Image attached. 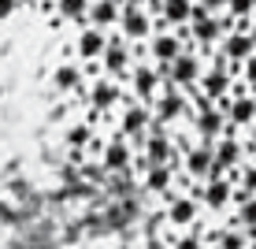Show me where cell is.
<instances>
[{
	"label": "cell",
	"instance_id": "cell-1",
	"mask_svg": "<svg viewBox=\"0 0 256 249\" xmlns=\"http://www.w3.org/2000/svg\"><path fill=\"white\" fill-rule=\"evenodd\" d=\"M74 97H82L86 104H90V123H96V115L100 112H112L116 104L122 101V90H119V82L116 78H108V75H93V78H86L82 86L74 90Z\"/></svg>",
	"mask_w": 256,
	"mask_h": 249
},
{
	"label": "cell",
	"instance_id": "cell-2",
	"mask_svg": "<svg viewBox=\"0 0 256 249\" xmlns=\"http://www.w3.org/2000/svg\"><path fill=\"white\" fill-rule=\"evenodd\" d=\"M152 119L156 123H164V127H171V123H178L186 112H193V104H190V97H186V90H178L174 82H164L160 86V93L152 97Z\"/></svg>",
	"mask_w": 256,
	"mask_h": 249
},
{
	"label": "cell",
	"instance_id": "cell-3",
	"mask_svg": "<svg viewBox=\"0 0 256 249\" xmlns=\"http://www.w3.org/2000/svg\"><path fill=\"white\" fill-rule=\"evenodd\" d=\"M116 34H122L130 45H134V41H148V38H152V12H148L141 0H122Z\"/></svg>",
	"mask_w": 256,
	"mask_h": 249
},
{
	"label": "cell",
	"instance_id": "cell-4",
	"mask_svg": "<svg viewBox=\"0 0 256 249\" xmlns=\"http://www.w3.org/2000/svg\"><path fill=\"white\" fill-rule=\"evenodd\" d=\"M100 75H108V78H130V71H134V56H130V41L122 38V34H112L108 38V49L100 52Z\"/></svg>",
	"mask_w": 256,
	"mask_h": 249
},
{
	"label": "cell",
	"instance_id": "cell-5",
	"mask_svg": "<svg viewBox=\"0 0 256 249\" xmlns=\"http://www.w3.org/2000/svg\"><path fill=\"white\" fill-rule=\"evenodd\" d=\"M200 71H204V56H200V49L190 41V45L171 60L167 82H174L178 90H193V86H197V78H200Z\"/></svg>",
	"mask_w": 256,
	"mask_h": 249
},
{
	"label": "cell",
	"instance_id": "cell-6",
	"mask_svg": "<svg viewBox=\"0 0 256 249\" xmlns=\"http://www.w3.org/2000/svg\"><path fill=\"white\" fill-rule=\"evenodd\" d=\"M148 123H152V108H148V104H141V101L122 104V112H119V134L126 141H141L148 134Z\"/></svg>",
	"mask_w": 256,
	"mask_h": 249
},
{
	"label": "cell",
	"instance_id": "cell-7",
	"mask_svg": "<svg viewBox=\"0 0 256 249\" xmlns=\"http://www.w3.org/2000/svg\"><path fill=\"white\" fill-rule=\"evenodd\" d=\"M104 49H108V30H100V26H93V23L78 26V34H74V56L82 60V64H96Z\"/></svg>",
	"mask_w": 256,
	"mask_h": 249
},
{
	"label": "cell",
	"instance_id": "cell-8",
	"mask_svg": "<svg viewBox=\"0 0 256 249\" xmlns=\"http://www.w3.org/2000/svg\"><path fill=\"white\" fill-rule=\"evenodd\" d=\"M164 216H167V223L171 227H193L200 219V204H197V197H186V193H171L167 190L164 193Z\"/></svg>",
	"mask_w": 256,
	"mask_h": 249
},
{
	"label": "cell",
	"instance_id": "cell-9",
	"mask_svg": "<svg viewBox=\"0 0 256 249\" xmlns=\"http://www.w3.org/2000/svg\"><path fill=\"white\" fill-rule=\"evenodd\" d=\"M216 49L223 52V56L234 64V71H238V67H242L245 60H249L252 52H256V38H252L249 30H242V26H234L230 34H223V41H219Z\"/></svg>",
	"mask_w": 256,
	"mask_h": 249
},
{
	"label": "cell",
	"instance_id": "cell-10",
	"mask_svg": "<svg viewBox=\"0 0 256 249\" xmlns=\"http://www.w3.org/2000/svg\"><path fill=\"white\" fill-rule=\"evenodd\" d=\"M230 86H234V75L230 71H219V67H204L200 71V78H197V90L200 97H208V101H216V104H223L226 97H230Z\"/></svg>",
	"mask_w": 256,
	"mask_h": 249
},
{
	"label": "cell",
	"instance_id": "cell-11",
	"mask_svg": "<svg viewBox=\"0 0 256 249\" xmlns=\"http://www.w3.org/2000/svg\"><path fill=\"white\" fill-rule=\"evenodd\" d=\"M164 78L156 75L152 64H134V71H130V90H134V97L141 104H152V97L160 93Z\"/></svg>",
	"mask_w": 256,
	"mask_h": 249
},
{
	"label": "cell",
	"instance_id": "cell-12",
	"mask_svg": "<svg viewBox=\"0 0 256 249\" xmlns=\"http://www.w3.org/2000/svg\"><path fill=\"white\" fill-rule=\"evenodd\" d=\"M212 160H216V153H212V141H197V145H190L186 153H182V171L190 175V179H208L212 171Z\"/></svg>",
	"mask_w": 256,
	"mask_h": 249
},
{
	"label": "cell",
	"instance_id": "cell-13",
	"mask_svg": "<svg viewBox=\"0 0 256 249\" xmlns=\"http://www.w3.org/2000/svg\"><path fill=\"white\" fill-rule=\"evenodd\" d=\"M219 108L226 112V123L238 130V127H252L256 123V97L252 93H238V97H226Z\"/></svg>",
	"mask_w": 256,
	"mask_h": 249
},
{
	"label": "cell",
	"instance_id": "cell-14",
	"mask_svg": "<svg viewBox=\"0 0 256 249\" xmlns=\"http://www.w3.org/2000/svg\"><path fill=\"white\" fill-rule=\"evenodd\" d=\"M48 82H52V90H56V93H74L78 86L86 82V67L78 64V60H60V64L52 67Z\"/></svg>",
	"mask_w": 256,
	"mask_h": 249
},
{
	"label": "cell",
	"instance_id": "cell-15",
	"mask_svg": "<svg viewBox=\"0 0 256 249\" xmlns=\"http://www.w3.org/2000/svg\"><path fill=\"white\" fill-rule=\"evenodd\" d=\"M230 190H234V182L226 179V175H219V179H204V182H200V201H204L212 212H223L226 204H230Z\"/></svg>",
	"mask_w": 256,
	"mask_h": 249
},
{
	"label": "cell",
	"instance_id": "cell-16",
	"mask_svg": "<svg viewBox=\"0 0 256 249\" xmlns=\"http://www.w3.org/2000/svg\"><path fill=\"white\" fill-rule=\"evenodd\" d=\"M212 153H216V164L223 167V171H230V167H238L245 160V145L234 134H223V138L212 141Z\"/></svg>",
	"mask_w": 256,
	"mask_h": 249
},
{
	"label": "cell",
	"instance_id": "cell-17",
	"mask_svg": "<svg viewBox=\"0 0 256 249\" xmlns=\"http://www.w3.org/2000/svg\"><path fill=\"white\" fill-rule=\"evenodd\" d=\"M122 0H90V12H86V23L100 26V30H112L119 23Z\"/></svg>",
	"mask_w": 256,
	"mask_h": 249
},
{
	"label": "cell",
	"instance_id": "cell-18",
	"mask_svg": "<svg viewBox=\"0 0 256 249\" xmlns=\"http://www.w3.org/2000/svg\"><path fill=\"white\" fill-rule=\"evenodd\" d=\"M130 160H134V153H130V145H126V138H112L108 145H104V153H100V164H104V171H126L130 167Z\"/></svg>",
	"mask_w": 256,
	"mask_h": 249
},
{
	"label": "cell",
	"instance_id": "cell-19",
	"mask_svg": "<svg viewBox=\"0 0 256 249\" xmlns=\"http://www.w3.org/2000/svg\"><path fill=\"white\" fill-rule=\"evenodd\" d=\"M156 15H164L171 30H182V26H190V15H193V0H160Z\"/></svg>",
	"mask_w": 256,
	"mask_h": 249
},
{
	"label": "cell",
	"instance_id": "cell-20",
	"mask_svg": "<svg viewBox=\"0 0 256 249\" xmlns=\"http://www.w3.org/2000/svg\"><path fill=\"white\" fill-rule=\"evenodd\" d=\"M171 182H174V167L171 164H148L145 179H141V186H145L148 193H160V197L171 190Z\"/></svg>",
	"mask_w": 256,
	"mask_h": 249
},
{
	"label": "cell",
	"instance_id": "cell-21",
	"mask_svg": "<svg viewBox=\"0 0 256 249\" xmlns=\"http://www.w3.org/2000/svg\"><path fill=\"white\" fill-rule=\"evenodd\" d=\"M56 19L64 23H74V26H86V12H90V0H56L52 4Z\"/></svg>",
	"mask_w": 256,
	"mask_h": 249
},
{
	"label": "cell",
	"instance_id": "cell-22",
	"mask_svg": "<svg viewBox=\"0 0 256 249\" xmlns=\"http://www.w3.org/2000/svg\"><path fill=\"white\" fill-rule=\"evenodd\" d=\"M226 15H230V19L242 26H249V19L256 15V0H226Z\"/></svg>",
	"mask_w": 256,
	"mask_h": 249
},
{
	"label": "cell",
	"instance_id": "cell-23",
	"mask_svg": "<svg viewBox=\"0 0 256 249\" xmlns=\"http://www.w3.org/2000/svg\"><path fill=\"white\" fill-rule=\"evenodd\" d=\"M64 141H67V149H90L93 145V123H74Z\"/></svg>",
	"mask_w": 256,
	"mask_h": 249
},
{
	"label": "cell",
	"instance_id": "cell-24",
	"mask_svg": "<svg viewBox=\"0 0 256 249\" xmlns=\"http://www.w3.org/2000/svg\"><path fill=\"white\" fill-rule=\"evenodd\" d=\"M219 249H249V238H245V230H223V234H216Z\"/></svg>",
	"mask_w": 256,
	"mask_h": 249
},
{
	"label": "cell",
	"instance_id": "cell-25",
	"mask_svg": "<svg viewBox=\"0 0 256 249\" xmlns=\"http://www.w3.org/2000/svg\"><path fill=\"white\" fill-rule=\"evenodd\" d=\"M238 223L242 227H256V193L238 204Z\"/></svg>",
	"mask_w": 256,
	"mask_h": 249
},
{
	"label": "cell",
	"instance_id": "cell-26",
	"mask_svg": "<svg viewBox=\"0 0 256 249\" xmlns=\"http://www.w3.org/2000/svg\"><path fill=\"white\" fill-rule=\"evenodd\" d=\"M238 75H242V82H245V86H249V93L256 97V52H252V56H249V60H245V64H242V67H238Z\"/></svg>",
	"mask_w": 256,
	"mask_h": 249
},
{
	"label": "cell",
	"instance_id": "cell-27",
	"mask_svg": "<svg viewBox=\"0 0 256 249\" xmlns=\"http://www.w3.org/2000/svg\"><path fill=\"white\" fill-rule=\"evenodd\" d=\"M174 249H200V223H193L182 238H174Z\"/></svg>",
	"mask_w": 256,
	"mask_h": 249
},
{
	"label": "cell",
	"instance_id": "cell-28",
	"mask_svg": "<svg viewBox=\"0 0 256 249\" xmlns=\"http://www.w3.org/2000/svg\"><path fill=\"white\" fill-rule=\"evenodd\" d=\"M78 175H82L86 182H108V175H104V164H86V160H82V171H78Z\"/></svg>",
	"mask_w": 256,
	"mask_h": 249
},
{
	"label": "cell",
	"instance_id": "cell-29",
	"mask_svg": "<svg viewBox=\"0 0 256 249\" xmlns=\"http://www.w3.org/2000/svg\"><path fill=\"white\" fill-rule=\"evenodd\" d=\"M19 8H22V0H0V23H8Z\"/></svg>",
	"mask_w": 256,
	"mask_h": 249
},
{
	"label": "cell",
	"instance_id": "cell-30",
	"mask_svg": "<svg viewBox=\"0 0 256 249\" xmlns=\"http://www.w3.org/2000/svg\"><path fill=\"white\" fill-rule=\"evenodd\" d=\"M200 8H208L212 15H219V12H226V0H197Z\"/></svg>",
	"mask_w": 256,
	"mask_h": 249
},
{
	"label": "cell",
	"instance_id": "cell-31",
	"mask_svg": "<svg viewBox=\"0 0 256 249\" xmlns=\"http://www.w3.org/2000/svg\"><path fill=\"white\" fill-rule=\"evenodd\" d=\"M249 145H256V123H252V138H249Z\"/></svg>",
	"mask_w": 256,
	"mask_h": 249
}]
</instances>
